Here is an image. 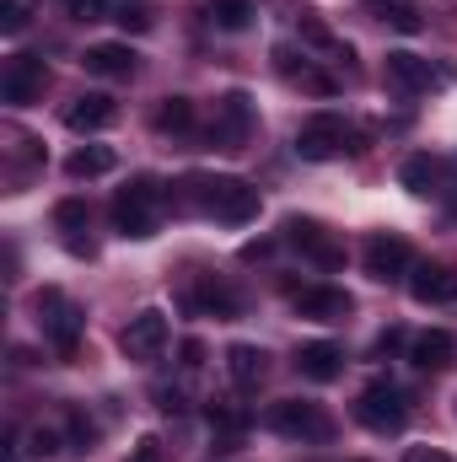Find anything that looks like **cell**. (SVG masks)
Instances as JSON below:
<instances>
[{"mask_svg":"<svg viewBox=\"0 0 457 462\" xmlns=\"http://www.w3.org/2000/svg\"><path fill=\"white\" fill-rule=\"evenodd\" d=\"M189 199H194V210H205L210 221H227V226H247L264 205L247 178H189Z\"/></svg>","mask_w":457,"mask_h":462,"instance_id":"cell-1","label":"cell"},{"mask_svg":"<svg viewBox=\"0 0 457 462\" xmlns=\"http://www.w3.org/2000/svg\"><path fill=\"white\" fill-rule=\"evenodd\" d=\"M296 151H302V162H334V156H355V151H366L360 145V129L340 114H312L302 129H296Z\"/></svg>","mask_w":457,"mask_h":462,"instance_id":"cell-2","label":"cell"},{"mask_svg":"<svg viewBox=\"0 0 457 462\" xmlns=\"http://www.w3.org/2000/svg\"><path fill=\"white\" fill-rule=\"evenodd\" d=\"M156 210H162V183H156V178H135V183H124V189L114 194V226H118V236L145 242V236L156 231Z\"/></svg>","mask_w":457,"mask_h":462,"instance_id":"cell-3","label":"cell"},{"mask_svg":"<svg viewBox=\"0 0 457 462\" xmlns=\"http://www.w3.org/2000/svg\"><path fill=\"white\" fill-rule=\"evenodd\" d=\"M33 307H38V328H43V339L60 349V355H76V345H81V328H87L81 307H76L65 291H54V285H43Z\"/></svg>","mask_w":457,"mask_h":462,"instance_id":"cell-4","label":"cell"},{"mask_svg":"<svg viewBox=\"0 0 457 462\" xmlns=\"http://www.w3.org/2000/svg\"><path fill=\"white\" fill-rule=\"evenodd\" d=\"M264 425H269L275 436H285V441H329V436H334V420H329L318 403H307V398H280V403H269Z\"/></svg>","mask_w":457,"mask_h":462,"instance_id":"cell-5","label":"cell"},{"mask_svg":"<svg viewBox=\"0 0 457 462\" xmlns=\"http://www.w3.org/2000/svg\"><path fill=\"white\" fill-rule=\"evenodd\" d=\"M355 420H360L366 430H377V436H398L404 420H409V403H404V393H398L393 382H371V387L355 398Z\"/></svg>","mask_w":457,"mask_h":462,"instance_id":"cell-6","label":"cell"},{"mask_svg":"<svg viewBox=\"0 0 457 462\" xmlns=\"http://www.w3.org/2000/svg\"><path fill=\"white\" fill-rule=\"evenodd\" d=\"M285 242H291L302 258H312L318 269H340L344 263V247L334 242V231L323 226V221H312V216H291V221H285Z\"/></svg>","mask_w":457,"mask_h":462,"instance_id":"cell-7","label":"cell"},{"mask_svg":"<svg viewBox=\"0 0 457 462\" xmlns=\"http://www.w3.org/2000/svg\"><path fill=\"white\" fill-rule=\"evenodd\" d=\"M360 258H366V274L371 280H404V274H415V247L398 231H377Z\"/></svg>","mask_w":457,"mask_h":462,"instance_id":"cell-8","label":"cell"},{"mask_svg":"<svg viewBox=\"0 0 457 462\" xmlns=\"http://www.w3.org/2000/svg\"><path fill=\"white\" fill-rule=\"evenodd\" d=\"M167 312L162 307H145V312H135L129 323H124V334H118V349L129 355V360H156L162 349H167Z\"/></svg>","mask_w":457,"mask_h":462,"instance_id":"cell-9","label":"cell"},{"mask_svg":"<svg viewBox=\"0 0 457 462\" xmlns=\"http://www.w3.org/2000/svg\"><path fill=\"white\" fill-rule=\"evenodd\" d=\"M43 87H49V65H43L38 54H16V60H5V76H0V97H5V103L27 108V103L43 97Z\"/></svg>","mask_w":457,"mask_h":462,"instance_id":"cell-10","label":"cell"},{"mask_svg":"<svg viewBox=\"0 0 457 462\" xmlns=\"http://www.w3.org/2000/svg\"><path fill=\"white\" fill-rule=\"evenodd\" d=\"M355 312V301L344 296L340 285H307V291H296V318H307V323H344Z\"/></svg>","mask_w":457,"mask_h":462,"instance_id":"cell-11","label":"cell"},{"mask_svg":"<svg viewBox=\"0 0 457 462\" xmlns=\"http://www.w3.org/2000/svg\"><path fill=\"white\" fill-rule=\"evenodd\" d=\"M409 296L420 307H447V301H457V269L452 263H420L409 274Z\"/></svg>","mask_w":457,"mask_h":462,"instance_id":"cell-12","label":"cell"},{"mask_svg":"<svg viewBox=\"0 0 457 462\" xmlns=\"http://www.w3.org/2000/svg\"><path fill=\"white\" fill-rule=\"evenodd\" d=\"M382 76H387V87L404 92V97H420V92L436 87V70H431V60H420V54H387Z\"/></svg>","mask_w":457,"mask_h":462,"instance_id":"cell-13","label":"cell"},{"mask_svg":"<svg viewBox=\"0 0 457 462\" xmlns=\"http://www.w3.org/2000/svg\"><path fill=\"white\" fill-rule=\"evenodd\" d=\"M275 65H280V76H285V81H296V87H302V92H312V97H334V92H340V81H334L329 70H318L307 54L275 49Z\"/></svg>","mask_w":457,"mask_h":462,"instance_id":"cell-14","label":"cell"},{"mask_svg":"<svg viewBox=\"0 0 457 462\" xmlns=\"http://www.w3.org/2000/svg\"><path fill=\"white\" fill-rule=\"evenodd\" d=\"M398 183H404L409 194L431 199V194H442V183H447V162H442V156H431V151H415V156H404Z\"/></svg>","mask_w":457,"mask_h":462,"instance_id":"cell-15","label":"cell"},{"mask_svg":"<svg viewBox=\"0 0 457 462\" xmlns=\"http://www.w3.org/2000/svg\"><path fill=\"white\" fill-rule=\"evenodd\" d=\"M296 371L307 382H334V376H344V349L329 345V339H312V345L296 349Z\"/></svg>","mask_w":457,"mask_h":462,"instance_id":"cell-16","label":"cell"},{"mask_svg":"<svg viewBox=\"0 0 457 462\" xmlns=\"http://www.w3.org/2000/svg\"><path fill=\"white\" fill-rule=\"evenodd\" d=\"M118 118L114 97H103V92H87V97H76L70 108H65V124L76 129V134H98V129H108Z\"/></svg>","mask_w":457,"mask_h":462,"instance_id":"cell-17","label":"cell"},{"mask_svg":"<svg viewBox=\"0 0 457 462\" xmlns=\"http://www.w3.org/2000/svg\"><path fill=\"white\" fill-rule=\"evenodd\" d=\"M81 65H87L92 76H103V81H129V76H135V49H129V43H92Z\"/></svg>","mask_w":457,"mask_h":462,"instance_id":"cell-18","label":"cell"},{"mask_svg":"<svg viewBox=\"0 0 457 462\" xmlns=\"http://www.w3.org/2000/svg\"><path fill=\"white\" fill-rule=\"evenodd\" d=\"M247 124H253V108H247V97L242 92H231L216 103V129H210V140H221L227 151H237V140L247 134Z\"/></svg>","mask_w":457,"mask_h":462,"instance_id":"cell-19","label":"cell"},{"mask_svg":"<svg viewBox=\"0 0 457 462\" xmlns=\"http://www.w3.org/2000/svg\"><path fill=\"white\" fill-rule=\"evenodd\" d=\"M360 11H366L371 22L393 27V32H420V27H425V11H420V0H366Z\"/></svg>","mask_w":457,"mask_h":462,"instance_id":"cell-20","label":"cell"},{"mask_svg":"<svg viewBox=\"0 0 457 462\" xmlns=\"http://www.w3.org/2000/svg\"><path fill=\"white\" fill-rule=\"evenodd\" d=\"M227 376L242 387V393H253L264 376H269V355L258 345H231L227 349Z\"/></svg>","mask_w":457,"mask_h":462,"instance_id":"cell-21","label":"cell"},{"mask_svg":"<svg viewBox=\"0 0 457 462\" xmlns=\"http://www.w3.org/2000/svg\"><path fill=\"white\" fill-rule=\"evenodd\" d=\"M409 360H415L420 371H447V365H452V334H447V328H425V334L409 345Z\"/></svg>","mask_w":457,"mask_h":462,"instance_id":"cell-22","label":"cell"},{"mask_svg":"<svg viewBox=\"0 0 457 462\" xmlns=\"http://www.w3.org/2000/svg\"><path fill=\"white\" fill-rule=\"evenodd\" d=\"M87 221H92V216H87V199H60V205H54V226L65 231V247L92 258V242L81 236V231H87Z\"/></svg>","mask_w":457,"mask_h":462,"instance_id":"cell-23","label":"cell"},{"mask_svg":"<svg viewBox=\"0 0 457 462\" xmlns=\"http://www.w3.org/2000/svg\"><path fill=\"white\" fill-rule=\"evenodd\" d=\"M118 167V156L108 151V145H76L70 156H65V172L81 183V178H108Z\"/></svg>","mask_w":457,"mask_h":462,"instance_id":"cell-24","label":"cell"},{"mask_svg":"<svg viewBox=\"0 0 457 462\" xmlns=\"http://www.w3.org/2000/svg\"><path fill=\"white\" fill-rule=\"evenodd\" d=\"M253 16H258V5H253V0H205V22H210V27H221V32H247V27H253Z\"/></svg>","mask_w":457,"mask_h":462,"instance_id":"cell-25","label":"cell"},{"mask_svg":"<svg viewBox=\"0 0 457 462\" xmlns=\"http://www.w3.org/2000/svg\"><path fill=\"white\" fill-rule=\"evenodd\" d=\"M189 301H194L200 312H210V318H237V312H242V296H237L231 285H221L216 274H210V280H205V285H200Z\"/></svg>","mask_w":457,"mask_h":462,"instance_id":"cell-26","label":"cell"},{"mask_svg":"<svg viewBox=\"0 0 457 462\" xmlns=\"http://www.w3.org/2000/svg\"><path fill=\"white\" fill-rule=\"evenodd\" d=\"M296 32H302V43H312V49H323V54H340V60H350V43H340V38H334V27H329L318 11H302V16H296Z\"/></svg>","mask_w":457,"mask_h":462,"instance_id":"cell-27","label":"cell"},{"mask_svg":"<svg viewBox=\"0 0 457 462\" xmlns=\"http://www.w3.org/2000/svg\"><path fill=\"white\" fill-rule=\"evenodd\" d=\"M210 430H216V447L221 452H237L242 447V430H247V414L237 403H216L210 409Z\"/></svg>","mask_w":457,"mask_h":462,"instance_id":"cell-28","label":"cell"},{"mask_svg":"<svg viewBox=\"0 0 457 462\" xmlns=\"http://www.w3.org/2000/svg\"><path fill=\"white\" fill-rule=\"evenodd\" d=\"M151 124H156L162 134H183V129H194V103H189V97H162L156 114H151Z\"/></svg>","mask_w":457,"mask_h":462,"instance_id":"cell-29","label":"cell"},{"mask_svg":"<svg viewBox=\"0 0 457 462\" xmlns=\"http://www.w3.org/2000/svg\"><path fill=\"white\" fill-rule=\"evenodd\" d=\"M108 16H114L124 32H145V27H151V11H145V0H108Z\"/></svg>","mask_w":457,"mask_h":462,"instance_id":"cell-30","label":"cell"},{"mask_svg":"<svg viewBox=\"0 0 457 462\" xmlns=\"http://www.w3.org/2000/svg\"><path fill=\"white\" fill-rule=\"evenodd\" d=\"M27 22H33V0H0V32L5 38L27 32Z\"/></svg>","mask_w":457,"mask_h":462,"instance_id":"cell-31","label":"cell"},{"mask_svg":"<svg viewBox=\"0 0 457 462\" xmlns=\"http://www.w3.org/2000/svg\"><path fill=\"white\" fill-rule=\"evenodd\" d=\"M65 430H70V447H76V452H92V441H98V425L87 420V409H70V414H65Z\"/></svg>","mask_w":457,"mask_h":462,"instance_id":"cell-32","label":"cell"},{"mask_svg":"<svg viewBox=\"0 0 457 462\" xmlns=\"http://www.w3.org/2000/svg\"><path fill=\"white\" fill-rule=\"evenodd\" d=\"M70 22H108V0H65Z\"/></svg>","mask_w":457,"mask_h":462,"instance_id":"cell-33","label":"cell"},{"mask_svg":"<svg viewBox=\"0 0 457 462\" xmlns=\"http://www.w3.org/2000/svg\"><path fill=\"white\" fill-rule=\"evenodd\" d=\"M124 462H162V441H156V436H140V441L129 447V457H124Z\"/></svg>","mask_w":457,"mask_h":462,"instance_id":"cell-34","label":"cell"},{"mask_svg":"<svg viewBox=\"0 0 457 462\" xmlns=\"http://www.w3.org/2000/svg\"><path fill=\"white\" fill-rule=\"evenodd\" d=\"M60 452V436L54 430H33V457H54Z\"/></svg>","mask_w":457,"mask_h":462,"instance_id":"cell-35","label":"cell"},{"mask_svg":"<svg viewBox=\"0 0 457 462\" xmlns=\"http://www.w3.org/2000/svg\"><path fill=\"white\" fill-rule=\"evenodd\" d=\"M269 253H275V236H258V242L242 247V263H258V258H269Z\"/></svg>","mask_w":457,"mask_h":462,"instance_id":"cell-36","label":"cell"},{"mask_svg":"<svg viewBox=\"0 0 457 462\" xmlns=\"http://www.w3.org/2000/svg\"><path fill=\"white\" fill-rule=\"evenodd\" d=\"M404 462H452V457H447L442 447H409V452H404Z\"/></svg>","mask_w":457,"mask_h":462,"instance_id":"cell-37","label":"cell"},{"mask_svg":"<svg viewBox=\"0 0 457 462\" xmlns=\"http://www.w3.org/2000/svg\"><path fill=\"white\" fill-rule=\"evenodd\" d=\"M398 345H404V328H382L377 334V355H393Z\"/></svg>","mask_w":457,"mask_h":462,"instance_id":"cell-38","label":"cell"},{"mask_svg":"<svg viewBox=\"0 0 457 462\" xmlns=\"http://www.w3.org/2000/svg\"><path fill=\"white\" fill-rule=\"evenodd\" d=\"M156 409H162V414H178V409H183V393L162 387V393H156Z\"/></svg>","mask_w":457,"mask_h":462,"instance_id":"cell-39","label":"cell"},{"mask_svg":"<svg viewBox=\"0 0 457 462\" xmlns=\"http://www.w3.org/2000/svg\"><path fill=\"white\" fill-rule=\"evenodd\" d=\"M200 360H205V345H200V339H189V345H183V365H189V371H194V365H200Z\"/></svg>","mask_w":457,"mask_h":462,"instance_id":"cell-40","label":"cell"},{"mask_svg":"<svg viewBox=\"0 0 457 462\" xmlns=\"http://www.w3.org/2000/svg\"><path fill=\"white\" fill-rule=\"evenodd\" d=\"M442 194H447V216L457 221V162H452V183H442Z\"/></svg>","mask_w":457,"mask_h":462,"instance_id":"cell-41","label":"cell"},{"mask_svg":"<svg viewBox=\"0 0 457 462\" xmlns=\"http://www.w3.org/2000/svg\"><path fill=\"white\" fill-rule=\"evenodd\" d=\"M5 462H27V447L22 441H5Z\"/></svg>","mask_w":457,"mask_h":462,"instance_id":"cell-42","label":"cell"}]
</instances>
